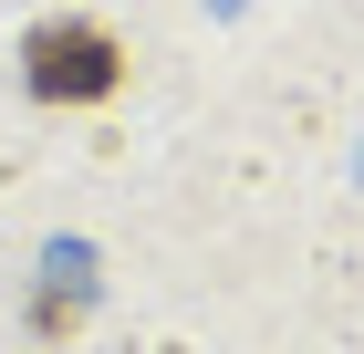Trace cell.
<instances>
[{
    "mask_svg": "<svg viewBox=\"0 0 364 354\" xmlns=\"http://www.w3.org/2000/svg\"><path fill=\"white\" fill-rule=\"evenodd\" d=\"M21 63H31V94H63V105H94V94H114V73H125V53H114L94 21H42Z\"/></svg>",
    "mask_w": 364,
    "mask_h": 354,
    "instance_id": "6da1fadb",
    "label": "cell"
}]
</instances>
